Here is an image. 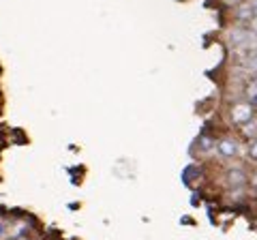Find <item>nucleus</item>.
I'll return each mask as SVG.
<instances>
[{"label": "nucleus", "instance_id": "f257e3e1", "mask_svg": "<svg viewBox=\"0 0 257 240\" xmlns=\"http://www.w3.org/2000/svg\"><path fill=\"white\" fill-rule=\"evenodd\" d=\"M253 118H257V109L253 107V103L248 99H234L227 105V120L231 127H244L246 123H251Z\"/></svg>", "mask_w": 257, "mask_h": 240}, {"label": "nucleus", "instance_id": "f03ea898", "mask_svg": "<svg viewBox=\"0 0 257 240\" xmlns=\"http://www.w3.org/2000/svg\"><path fill=\"white\" fill-rule=\"evenodd\" d=\"M242 144L236 135H221V138H216V148L214 153L219 155L223 161H234V159H240L242 157Z\"/></svg>", "mask_w": 257, "mask_h": 240}, {"label": "nucleus", "instance_id": "7ed1b4c3", "mask_svg": "<svg viewBox=\"0 0 257 240\" xmlns=\"http://www.w3.org/2000/svg\"><path fill=\"white\" fill-rule=\"evenodd\" d=\"M255 15H257V3L255 0H246V3L229 9V22L236 24V26H248Z\"/></svg>", "mask_w": 257, "mask_h": 240}, {"label": "nucleus", "instance_id": "20e7f679", "mask_svg": "<svg viewBox=\"0 0 257 240\" xmlns=\"http://www.w3.org/2000/svg\"><path fill=\"white\" fill-rule=\"evenodd\" d=\"M246 182H248V172L242 165L227 167V172H225V185H227L229 189H242Z\"/></svg>", "mask_w": 257, "mask_h": 240}, {"label": "nucleus", "instance_id": "39448f33", "mask_svg": "<svg viewBox=\"0 0 257 240\" xmlns=\"http://www.w3.org/2000/svg\"><path fill=\"white\" fill-rule=\"evenodd\" d=\"M240 135L246 140V142H253V140H257V118H253L251 123H246L244 127H240Z\"/></svg>", "mask_w": 257, "mask_h": 240}, {"label": "nucleus", "instance_id": "423d86ee", "mask_svg": "<svg viewBox=\"0 0 257 240\" xmlns=\"http://www.w3.org/2000/svg\"><path fill=\"white\" fill-rule=\"evenodd\" d=\"M246 157L251 159L253 163H257V140L248 142V148H246Z\"/></svg>", "mask_w": 257, "mask_h": 240}, {"label": "nucleus", "instance_id": "0eeeda50", "mask_svg": "<svg viewBox=\"0 0 257 240\" xmlns=\"http://www.w3.org/2000/svg\"><path fill=\"white\" fill-rule=\"evenodd\" d=\"M219 3L225 7V9H234V7H238V5H242V3H246V0H219Z\"/></svg>", "mask_w": 257, "mask_h": 240}, {"label": "nucleus", "instance_id": "6e6552de", "mask_svg": "<svg viewBox=\"0 0 257 240\" xmlns=\"http://www.w3.org/2000/svg\"><path fill=\"white\" fill-rule=\"evenodd\" d=\"M246 28H248V33H251V37H253L255 41H257V15H255V18L251 20V24H248Z\"/></svg>", "mask_w": 257, "mask_h": 240}, {"label": "nucleus", "instance_id": "1a4fd4ad", "mask_svg": "<svg viewBox=\"0 0 257 240\" xmlns=\"http://www.w3.org/2000/svg\"><path fill=\"white\" fill-rule=\"evenodd\" d=\"M5 231H7V225H5V221L0 219V240L5 238Z\"/></svg>", "mask_w": 257, "mask_h": 240}, {"label": "nucleus", "instance_id": "9d476101", "mask_svg": "<svg viewBox=\"0 0 257 240\" xmlns=\"http://www.w3.org/2000/svg\"><path fill=\"white\" fill-rule=\"evenodd\" d=\"M9 240H32V238H28V236H15V238H9Z\"/></svg>", "mask_w": 257, "mask_h": 240}]
</instances>
